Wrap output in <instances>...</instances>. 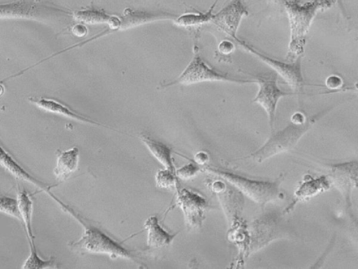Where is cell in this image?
<instances>
[{
    "mask_svg": "<svg viewBox=\"0 0 358 269\" xmlns=\"http://www.w3.org/2000/svg\"><path fill=\"white\" fill-rule=\"evenodd\" d=\"M66 212L71 215L83 227L80 237L69 243L71 250L80 254H104L111 258H123L141 263L136 251L128 249L103 230L89 223L69 205Z\"/></svg>",
    "mask_w": 358,
    "mask_h": 269,
    "instance_id": "cell-1",
    "label": "cell"
},
{
    "mask_svg": "<svg viewBox=\"0 0 358 269\" xmlns=\"http://www.w3.org/2000/svg\"><path fill=\"white\" fill-rule=\"evenodd\" d=\"M334 0H288L284 8L287 15L290 38L286 61H294L304 52L306 37L313 21L320 11L329 9Z\"/></svg>",
    "mask_w": 358,
    "mask_h": 269,
    "instance_id": "cell-2",
    "label": "cell"
},
{
    "mask_svg": "<svg viewBox=\"0 0 358 269\" xmlns=\"http://www.w3.org/2000/svg\"><path fill=\"white\" fill-rule=\"evenodd\" d=\"M327 111L324 110L309 116L305 122L301 123L289 120L285 127L276 132H272L269 138L248 158L257 163H261L273 156L292 150Z\"/></svg>",
    "mask_w": 358,
    "mask_h": 269,
    "instance_id": "cell-3",
    "label": "cell"
},
{
    "mask_svg": "<svg viewBox=\"0 0 358 269\" xmlns=\"http://www.w3.org/2000/svg\"><path fill=\"white\" fill-rule=\"evenodd\" d=\"M204 170L224 180L262 207L281 196L280 184L285 178L284 174L275 180H259L215 167H206Z\"/></svg>",
    "mask_w": 358,
    "mask_h": 269,
    "instance_id": "cell-4",
    "label": "cell"
},
{
    "mask_svg": "<svg viewBox=\"0 0 358 269\" xmlns=\"http://www.w3.org/2000/svg\"><path fill=\"white\" fill-rule=\"evenodd\" d=\"M227 82L237 84L256 83L255 80L238 78L229 76L209 66L200 55L199 47L194 43L193 56L186 67L175 79L160 84L164 89L175 85H192L203 82Z\"/></svg>",
    "mask_w": 358,
    "mask_h": 269,
    "instance_id": "cell-5",
    "label": "cell"
},
{
    "mask_svg": "<svg viewBox=\"0 0 358 269\" xmlns=\"http://www.w3.org/2000/svg\"><path fill=\"white\" fill-rule=\"evenodd\" d=\"M284 216L282 212H269L258 216L248 225V255L275 240L289 236V228Z\"/></svg>",
    "mask_w": 358,
    "mask_h": 269,
    "instance_id": "cell-6",
    "label": "cell"
},
{
    "mask_svg": "<svg viewBox=\"0 0 358 269\" xmlns=\"http://www.w3.org/2000/svg\"><path fill=\"white\" fill-rule=\"evenodd\" d=\"M64 15H72V13L33 1L22 0L0 4V19H24L49 22Z\"/></svg>",
    "mask_w": 358,
    "mask_h": 269,
    "instance_id": "cell-7",
    "label": "cell"
},
{
    "mask_svg": "<svg viewBox=\"0 0 358 269\" xmlns=\"http://www.w3.org/2000/svg\"><path fill=\"white\" fill-rule=\"evenodd\" d=\"M232 39L247 52L273 69L296 94L303 90L306 83L302 72V55L294 61H280L261 53L237 36Z\"/></svg>",
    "mask_w": 358,
    "mask_h": 269,
    "instance_id": "cell-8",
    "label": "cell"
},
{
    "mask_svg": "<svg viewBox=\"0 0 358 269\" xmlns=\"http://www.w3.org/2000/svg\"><path fill=\"white\" fill-rule=\"evenodd\" d=\"M255 80L258 85V91L252 99V102L258 104L264 110L268 117L271 131L273 132L278 102L282 97L296 93H290L281 90L278 85L276 74L257 76Z\"/></svg>",
    "mask_w": 358,
    "mask_h": 269,
    "instance_id": "cell-9",
    "label": "cell"
},
{
    "mask_svg": "<svg viewBox=\"0 0 358 269\" xmlns=\"http://www.w3.org/2000/svg\"><path fill=\"white\" fill-rule=\"evenodd\" d=\"M176 203L180 208L185 223L189 228H200L205 220V213L209 207L208 200L200 193L176 186Z\"/></svg>",
    "mask_w": 358,
    "mask_h": 269,
    "instance_id": "cell-10",
    "label": "cell"
},
{
    "mask_svg": "<svg viewBox=\"0 0 358 269\" xmlns=\"http://www.w3.org/2000/svg\"><path fill=\"white\" fill-rule=\"evenodd\" d=\"M329 177L343 195L347 208L351 209L352 191L357 186V161L350 160L328 165Z\"/></svg>",
    "mask_w": 358,
    "mask_h": 269,
    "instance_id": "cell-11",
    "label": "cell"
},
{
    "mask_svg": "<svg viewBox=\"0 0 358 269\" xmlns=\"http://www.w3.org/2000/svg\"><path fill=\"white\" fill-rule=\"evenodd\" d=\"M248 15V10L243 0H231L217 13L213 14L211 23L231 39L236 36L243 18Z\"/></svg>",
    "mask_w": 358,
    "mask_h": 269,
    "instance_id": "cell-12",
    "label": "cell"
},
{
    "mask_svg": "<svg viewBox=\"0 0 358 269\" xmlns=\"http://www.w3.org/2000/svg\"><path fill=\"white\" fill-rule=\"evenodd\" d=\"M0 167L3 168L9 174L13 176L16 179L26 181L43 192L46 193L53 200H55L61 208L64 207L65 202L59 199L52 192L53 186L48 184L38 178L35 177L27 170H26L13 156L7 151L0 144Z\"/></svg>",
    "mask_w": 358,
    "mask_h": 269,
    "instance_id": "cell-13",
    "label": "cell"
},
{
    "mask_svg": "<svg viewBox=\"0 0 358 269\" xmlns=\"http://www.w3.org/2000/svg\"><path fill=\"white\" fill-rule=\"evenodd\" d=\"M28 100L30 103L44 111L69 118L81 123L123 133L122 131L114 130L108 125L102 124L88 116L80 113L64 103L55 99L45 97L31 96L28 98Z\"/></svg>",
    "mask_w": 358,
    "mask_h": 269,
    "instance_id": "cell-14",
    "label": "cell"
},
{
    "mask_svg": "<svg viewBox=\"0 0 358 269\" xmlns=\"http://www.w3.org/2000/svg\"><path fill=\"white\" fill-rule=\"evenodd\" d=\"M331 187V182L328 176L313 177L310 174H305L294 191L291 202L283 209L282 213L285 215L290 213L298 203L327 191Z\"/></svg>",
    "mask_w": 358,
    "mask_h": 269,
    "instance_id": "cell-15",
    "label": "cell"
},
{
    "mask_svg": "<svg viewBox=\"0 0 358 269\" xmlns=\"http://www.w3.org/2000/svg\"><path fill=\"white\" fill-rule=\"evenodd\" d=\"M53 173L56 180L62 183L67 180L78 167L80 151L77 146L64 151L58 150Z\"/></svg>",
    "mask_w": 358,
    "mask_h": 269,
    "instance_id": "cell-16",
    "label": "cell"
},
{
    "mask_svg": "<svg viewBox=\"0 0 358 269\" xmlns=\"http://www.w3.org/2000/svg\"><path fill=\"white\" fill-rule=\"evenodd\" d=\"M143 227L147 231V247L151 249H159L169 246L178 234L164 229L156 216H149L145 221Z\"/></svg>",
    "mask_w": 358,
    "mask_h": 269,
    "instance_id": "cell-17",
    "label": "cell"
},
{
    "mask_svg": "<svg viewBox=\"0 0 358 269\" xmlns=\"http://www.w3.org/2000/svg\"><path fill=\"white\" fill-rule=\"evenodd\" d=\"M138 138L164 168L175 173L176 167L173 158V150L169 146L145 132L138 134Z\"/></svg>",
    "mask_w": 358,
    "mask_h": 269,
    "instance_id": "cell-18",
    "label": "cell"
},
{
    "mask_svg": "<svg viewBox=\"0 0 358 269\" xmlns=\"http://www.w3.org/2000/svg\"><path fill=\"white\" fill-rule=\"evenodd\" d=\"M17 200L21 216V223L23 225L27 240L34 241L35 237L33 233V201L31 195L23 187L17 184Z\"/></svg>",
    "mask_w": 358,
    "mask_h": 269,
    "instance_id": "cell-19",
    "label": "cell"
},
{
    "mask_svg": "<svg viewBox=\"0 0 358 269\" xmlns=\"http://www.w3.org/2000/svg\"><path fill=\"white\" fill-rule=\"evenodd\" d=\"M73 18L78 22L84 25L113 23L117 18L116 15H110L103 9L94 6L77 10L72 13Z\"/></svg>",
    "mask_w": 358,
    "mask_h": 269,
    "instance_id": "cell-20",
    "label": "cell"
},
{
    "mask_svg": "<svg viewBox=\"0 0 358 269\" xmlns=\"http://www.w3.org/2000/svg\"><path fill=\"white\" fill-rule=\"evenodd\" d=\"M219 0H215L210 8L206 12H189L183 13L173 20L176 25L189 28L200 26L211 22L213 16V10Z\"/></svg>",
    "mask_w": 358,
    "mask_h": 269,
    "instance_id": "cell-21",
    "label": "cell"
},
{
    "mask_svg": "<svg viewBox=\"0 0 358 269\" xmlns=\"http://www.w3.org/2000/svg\"><path fill=\"white\" fill-rule=\"evenodd\" d=\"M29 244V254L21 266L23 269H43L59 268L56 258L54 256L48 259L41 258L37 252L34 241L28 240Z\"/></svg>",
    "mask_w": 358,
    "mask_h": 269,
    "instance_id": "cell-22",
    "label": "cell"
},
{
    "mask_svg": "<svg viewBox=\"0 0 358 269\" xmlns=\"http://www.w3.org/2000/svg\"><path fill=\"white\" fill-rule=\"evenodd\" d=\"M155 181L157 187L163 189L176 187L180 183L176 174L166 168L159 169L155 173Z\"/></svg>",
    "mask_w": 358,
    "mask_h": 269,
    "instance_id": "cell-23",
    "label": "cell"
},
{
    "mask_svg": "<svg viewBox=\"0 0 358 269\" xmlns=\"http://www.w3.org/2000/svg\"><path fill=\"white\" fill-rule=\"evenodd\" d=\"M0 212L22 221L17 198L0 195Z\"/></svg>",
    "mask_w": 358,
    "mask_h": 269,
    "instance_id": "cell-24",
    "label": "cell"
},
{
    "mask_svg": "<svg viewBox=\"0 0 358 269\" xmlns=\"http://www.w3.org/2000/svg\"><path fill=\"white\" fill-rule=\"evenodd\" d=\"M201 171L200 167L194 162L185 164L176 169V176L178 179L189 180L196 176Z\"/></svg>",
    "mask_w": 358,
    "mask_h": 269,
    "instance_id": "cell-25",
    "label": "cell"
},
{
    "mask_svg": "<svg viewBox=\"0 0 358 269\" xmlns=\"http://www.w3.org/2000/svg\"><path fill=\"white\" fill-rule=\"evenodd\" d=\"M324 84L329 90L336 91L342 88L343 81L340 76L331 74L327 77Z\"/></svg>",
    "mask_w": 358,
    "mask_h": 269,
    "instance_id": "cell-26",
    "label": "cell"
},
{
    "mask_svg": "<svg viewBox=\"0 0 358 269\" xmlns=\"http://www.w3.org/2000/svg\"><path fill=\"white\" fill-rule=\"evenodd\" d=\"M218 51L224 55H229L232 53L235 49V44L230 40H222L217 46Z\"/></svg>",
    "mask_w": 358,
    "mask_h": 269,
    "instance_id": "cell-27",
    "label": "cell"
},
{
    "mask_svg": "<svg viewBox=\"0 0 358 269\" xmlns=\"http://www.w3.org/2000/svg\"><path fill=\"white\" fill-rule=\"evenodd\" d=\"M210 160V156L205 151H197L193 157V162L199 166H203Z\"/></svg>",
    "mask_w": 358,
    "mask_h": 269,
    "instance_id": "cell-28",
    "label": "cell"
},
{
    "mask_svg": "<svg viewBox=\"0 0 358 269\" xmlns=\"http://www.w3.org/2000/svg\"><path fill=\"white\" fill-rule=\"evenodd\" d=\"M71 32L74 35L81 37L86 35L87 29L84 24L79 22L72 27Z\"/></svg>",
    "mask_w": 358,
    "mask_h": 269,
    "instance_id": "cell-29",
    "label": "cell"
},
{
    "mask_svg": "<svg viewBox=\"0 0 358 269\" xmlns=\"http://www.w3.org/2000/svg\"><path fill=\"white\" fill-rule=\"evenodd\" d=\"M334 242V240H331V242H329V246L327 247L324 254L316 261L315 264L323 262V258H324L328 254L329 251H330V249L332 247Z\"/></svg>",
    "mask_w": 358,
    "mask_h": 269,
    "instance_id": "cell-30",
    "label": "cell"
},
{
    "mask_svg": "<svg viewBox=\"0 0 358 269\" xmlns=\"http://www.w3.org/2000/svg\"><path fill=\"white\" fill-rule=\"evenodd\" d=\"M269 1L276 6H278L280 7H284L285 4L287 3V1L288 0H269Z\"/></svg>",
    "mask_w": 358,
    "mask_h": 269,
    "instance_id": "cell-31",
    "label": "cell"
},
{
    "mask_svg": "<svg viewBox=\"0 0 358 269\" xmlns=\"http://www.w3.org/2000/svg\"><path fill=\"white\" fill-rule=\"evenodd\" d=\"M335 2L336 1L337 4L338 5V7L340 8L341 11H342L343 15L346 17V11L344 8V5L343 3V0H334Z\"/></svg>",
    "mask_w": 358,
    "mask_h": 269,
    "instance_id": "cell-32",
    "label": "cell"
},
{
    "mask_svg": "<svg viewBox=\"0 0 358 269\" xmlns=\"http://www.w3.org/2000/svg\"><path fill=\"white\" fill-rule=\"evenodd\" d=\"M4 86L3 85V83L0 81V96H1L4 92Z\"/></svg>",
    "mask_w": 358,
    "mask_h": 269,
    "instance_id": "cell-33",
    "label": "cell"
}]
</instances>
